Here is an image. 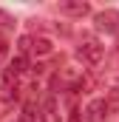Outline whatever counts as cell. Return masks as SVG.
I'll use <instances>...</instances> for the list:
<instances>
[{"mask_svg": "<svg viewBox=\"0 0 119 122\" xmlns=\"http://www.w3.org/2000/svg\"><path fill=\"white\" fill-rule=\"evenodd\" d=\"M20 51L23 54H37V57L51 54V40H45V37H20Z\"/></svg>", "mask_w": 119, "mask_h": 122, "instance_id": "cell-2", "label": "cell"}, {"mask_svg": "<svg viewBox=\"0 0 119 122\" xmlns=\"http://www.w3.org/2000/svg\"><path fill=\"white\" fill-rule=\"evenodd\" d=\"M108 114H111L108 99H94V102H88V108H85V122H105Z\"/></svg>", "mask_w": 119, "mask_h": 122, "instance_id": "cell-4", "label": "cell"}, {"mask_svg": "<svg viewBox=\"0 0 119 122\" xmlns=\"http://www.w3.org/2000/svg\"><path fill=\"white\" fill-rule=\"evenodd\" d=\"M0 29H14V20H11L3 9H0Z\"/></svg>", "mask_w": 119, "mask_h": 122, "instance_id": "cell-10", "label": "cell"}, {"mask_svg": "<svg viewBox=\"0 0 119 122\" xmlns=\"http://www.w3.org/2000/svg\"><path fill=\"white\" fill-rule=\"evenodd\" d=\"M11 105H14V97H0V117H3V114H9V111H11Z\"/></svg>", "mask_w": 119, "mask_h": 122, "instance_id": "cell-8", "label": "cell"}, {"mask_svg": "<svg viewBox=\"0 0 119 122\" xmlns=\"http://www.w3.org/2000/svg\"><path fill=\"white\" fill-rule=\"evenodd\" d=\"M94 23H96V29L105 31V34H116L119 31V11L116 9H105V11H99L94 17Z\"/></svg>", "mask_w": 119, "mask_h": 122, "instance_id": "cell-3", "label": "cell"}, {"mask_svg": "<svg viewBox=\"0 0 119 122\" xmlns=\"http://www.w3.org/2000/svg\"><path fill=\"white\" fill-rule=\"evenodd\" d=\"M6 54H9V43H6V37L0 34V62L6 60Z\"/></svg>", "mask_w": 119, "mask_h": 122, "instance_id": "cell-11", "label": "cell"}, {"mask_svg": "<svg viewBox=\"0 0 119 122\" xmlns=\"http://www.w3.org/2000/svg\"><path fill=\"white\" fill-rule=\"evenodd\" d=\"M108 105H111V108H119V85L111 88V94H108Z\"/></svg>", "mask_w": 119, "mask_h": 122, "instance_id": "cell-9", "label": "cell"}, {"mask_svg": "<svg viewBox=\"0 0 119 122\" xmlns=\"http://www.w3.org/2000/svg\"><path fill=\"white\" fill-rule=\"evenodd\" d=\"M40 122H57V108H54V99H45L43 108H40Z\"/></svg>", "mask_w": 119, "mask_h": 122, "instance_id": "cell-6", "label": "cell"}, {"mask_svg": "<svg viewBox=\"0 0 119 122\" xmlns=\"http://www.w3.org/2000/svg\"><path fill=\"white\" fill-rule=\"evenodd\" d=\"M26 65H29V62H26V57H17V60H11V65H9V71L20 77V74L26 71Z\"/></svg>", "mask_w": 119, "mask_h": 122, "instance_id": "cell-7", "label": "cell"}, {"mask_svg": "<svg viewBox=\"0 0 119 122\" xmlns=\"http://www.w3.org/2000/svg\"><path fill=\"white\" fill-rule=\"evenodd\" d=\"M14 122H34V119H29V117H20V119H14Z\"/></svg>", "mask_w": 119, "mask_h": 122, "instance_id": "cell-12", "label": "cell"}, {"mask_svg": "<svg viewBox=\"0 0 119 122\" xmlns=\"http://www.w3.org/2000/svg\"><path fill=\"white\" fill-rule=\"evenodd\" d=\"M102 54H105V48L99 46V40L82 37V43H79V48H77V57L85 62V65H99V62H102Z\"/></svg>", "mask_w": 119, "mask_h": 122, "instance_id": "cell-1", "label": "cell"}, {"mask_svg": "<svg viewBox=\"0 0 119 122\" xmlns=\"http://www.w3.org/2000/svg\"><path fill=\"white\" fill-rule=\"evenodd\" d=\"M60 11L62 14H71V17H82V14L91 11V6L85 0H65V3H60Z\"/></svg>", "mask_w": 119, "mask_h": 122, "instance_id": "cell-5", "label": "cell"}]
</instances>
